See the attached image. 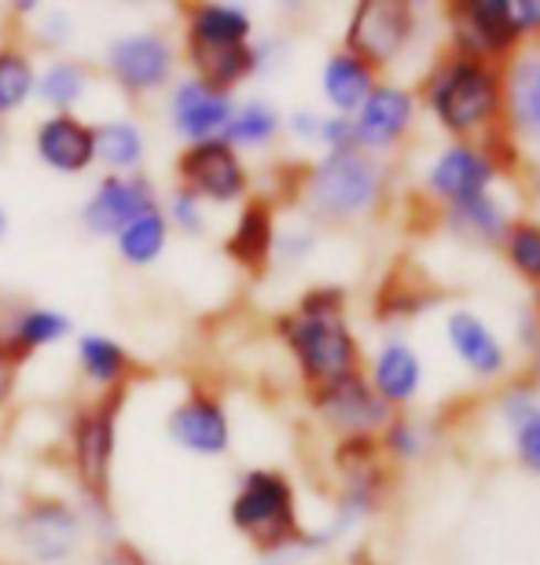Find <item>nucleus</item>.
<instances>
[{
    "label": "nucleus",
    "instance_id": "f257e3e1",
    "mask_svg": "<svg viewBox=\"0 0 540 565\" xmlns=\"http://www.w3.org/2000/svg\"><path fill=\"white\" fill-rule=\"evenodd\" d=\"M423 104L453 140H481L504 126V66L445 52L423 82Z\"/></svg>",
    "mask_w": 540,
    "mask_h": 565
},
{
    "label": "nucleus",
    "instance_id": "f03ea898",
    "mask_svg": "<svg viewBox=\"0 0 540 565\" xmlns=\"http://www.w3.org/2000/svg\"><path fill=\"white\" fill-rule=\"evenodd\" d=\"M229 522L265 558H295L328 547L320 533L301 529L298 492L276 467H254L243 473L229 500Z\"/></svg>",
    "mask_w": 540,
    "mask_h": 565
},
{
    "label": "nucleus",
    "instance_id": "7ed1b4c3",
    "mask_svg": "<svg viewBox=\"0 0 540 565\" xmlns=\"http://www.w3.org/2000/svg\"><path fill=\"white\" fill-rule=\"evenodd\" d=\"M387 180V162L375 154H364L357 147L324 151L317 162L301 169L295 206L306 213L309 224L342 228L379 210Z\"/></svg>",
    "mask_w": 540,
    "mask_h": 565
},
{
    "label": "nucleus",
    "instance_id": "20e7f679",
    "mask_svg": "<svg viewBox=\"0 0 540 565\" xmlns=\"http://www.w3.org/2000/svg\"><path fill=\"white\" fill-rule=\"evenodd\" d=\"M129 390L93 393L74 408L66 426L71 445V470L82 489L85 507L99 522L110 525L115 518V459H118V423L126 412Z\"/></svg>",
    "mask_w": 540,
    "mask_h": 565
},
{
    "label": "nucleus",
    "instance_id": "39448f33",
    "mask_svg": "<svg viewBox=\"0 0 540 565\" xmlns=\"http://www.w3.org/2000/svg\"><path fill=\"white\" fill-rule=\"evenodd\" d=\"M276 338L287 345L306 390H320L360 371V342L346 312H279Z\"/></svg>",
    "mask_w": 540,
    "mask_h": 565
},
{
    "label": "nucleus",
    "instance_id": "423d86ee",
    "mask_svg": "<svg viewBox=\"0 0 540 565\" xmlns=\"http://www.w3.org/2000/svg\"><path fill=\"white\" fill-rule=\"evenodd\" d=\"M180 52L162 30L115 33L104 49V74L126 99H148L170 93L177 82Z\"/></svg>",
    "mask_w": 540,
    "mask_h": 565
},
{
    "label": "nucleus",
    "instance_id": "0eeeda50",
    "mask_svg": "<svg viewBox=\"0 0 540 565\" xmlns=\"http://www.w3.org/2000/svg\"><path fill=\"white\" fill-rule=\"evenodd\" d=\"M448 52L508 66L526 49L511 0H456L448 4Z\"/></svg>",
    "mask_w": 540,
    "mask_h": 565
},
{
    "label": "nucleus",
    "instance_id": "6e6552de",
    "mask_svg": "<svg viewBox=\"0 0 540 565\" xmlns=\"http://www.w3.org/2000/svg\"><path fill=\"white\" fill-rule=\"evenodd\" d=\"M177 188L191 191L207 206H243L251 199V166L224 140L184 143L173 162Z\"/></svg>",
    "mask_w": 540,
    "mask_h": 565
},
{
    "label": "nucleus",
    "instance_id": "1a4fd4ad",
    "mask_svg": "<svg viewBox=\"0 0 540 565\" xmlns=\"http://www.w3.org/2000/svg\"><path fill=\"white\" fill-rule=\"evenodd\" d=\"M415 26H420V19H415V4L409 0H360L346 19L342 49L364 60L375 74L390 71L409 52Z\"/></svg>",
    "mask_w": 540,
    "mask_h": 565
},
{
    "label": "nucleus",
    "instance_id": "9d476101",
    "mask_svg": "<svg viewBox=\"0 0 540 565\" xmlns=\"http://www.w3.org/2000/svg\"><path fill=\"white\" fill-rule=\"evenodd\" d=\"M15 540L38 565H66L85 544V514L55 492H38L19 507Z\"/></svg>",
    "mask_w": 540,
    "mask_h": 565
},
{
    "label": "nucleus",
    "instance_id": "9b49d317",
    "mask_svg": "<svg viewBox=\"0 0 540 565\" xmlns=\"http://www.w3.org/2000/svg\"><path fill=\"white\" fill-rule=\"evenodd\" d=\"M500 180V166L478 140H453L437 151V158L426 166L423 188L442 210L464 206V202L489 195Z\"/></svg>",
    "mask_w": 540,
    "mask_h": 565
},
{
    "label": "nucleus",
    "instance_id": "f8f14e48",
    "mask_svg": "<svg viewBox=\"0 0 540 565\" xmlns=\"http://www.w3.org/2000/svg\"><path fill=\"white\" fill-rule=\"evenodd\" d=\"M254 44V15L232 0H199L184 4V38H180V55L195 66L218 60L224 52Z\"/></svg>",
    "mask_w": 540,
    "mask_h": 565
},
{
    "label": "nucleus",
    "instance_id": "ddd939ff",
    "mask_svg": "<svg viewBox=\"0 0 540 565\" xmlns=\"http://www.w3.org/2000/svg\"><path fill=\"white\" fill-rule=\"evenodd\" d=\"M166 437L195 459H224L232 451V419L207 386H191L166 415Z\"/></svg>",
    "mask_w": 540,
    "mask_h": 565
},
{
    "label": "nucleus",
    "instance_id": "4468645a",
    "mask_svg": "<svg viewBox=\"0 0 540 565\" xmlns=\"http://www.w3.org/2000/svg\"><path fill=\"white\" fill-rule=\"evenodd\" d=\"M313 412L320 415L324 426H331L339 437H379V429L390 423V408L375 397L364 367L353 371L339 382L309 393Z\"/></svg>",
    "mask_w": 540,
    "mask_h": 565
},
{
    "label": "nucleus",
    "instance_id": "2eb2a0df",
    "mask_svg": "<svg viewBox=\"0 0 540 565\" xmlns=\"http://www.w3.org/2000/svg\"><path fill=\"white\" fill-rule=\"evenodd\" d=\"M162 202L159 188L148 173H133V177H99L96 188L88 191L85 206H82V224L88 235L96 239H115V235L140 217V213L155 210Z\"/></svg>",
    "mask_w": 540,
    "mask_h": 565
},
{
    "label": "nucleus",
    "instance_id": "dca6fc26",
    "mask_svg": "<svg viewBox=\"0 0 540 565\" xmlns=\"http://www.w3.org/2000/svg\"><path fill=\"white\" fill-rule=\"evenodd\" d=\"M232 110H235V96L207 85L195 74L177 77L170 85V96H166V121H170V129L184 143L221 140Z\"/></svg>",
    "mask_w": 540,
    "mask_h": 565
},
{
    "label": "nucleus",
    "instance_id": "f3484780",
    "mask_svg": "<svg viewBox=\"0 0 540 565\" xmlns=\"http://www.w3.org/2000/svg\"><path fill=\"white\" fill-rule=\"evenodd\" d=\"M353 121V147L364 154L382 158L393 151L415 126V93L404 85L379 82L364 99V107L350 118Z\"/></svg>",
    "mask_w": 540,
    "mask_h": 565
},
{
    "label": "nucleus",
    "instance_id": "a211bd4d",
    "mask_svg": "<svg viewBox=\"0 0 540 565\" xmlns=\"http://www.w3.org/2000/svg\"><path fill=\"white\" fill-rule=\"evenodd\" d=\"M276 199L273 195H251L235 213L229 235H224L221 250L224 257L246 276H265L273 268V250H276Z\"/></svg>",
    "mask_w": 540,
    "mask_h": 565
},
{
    "label": "nucleus",
    "instance_id": "6ab92c4d",
    "mask_svg": "<svg viewBox=\"0 0 540 565\" xmlns=\"http://www.w3.org/2000/svg\"><path fill=\"white\" fill-rule=\"evenodd\" d=\"M33 154L60 177H82L96 166L93 121L77 115H44L33 129Z\"/></svg>",
    "mask_w": 540,
    "mask_h": 565
},
{
    "label": "nucleus",
    "instance_id": "aec40b11",
    "mask_svg": "<svg viewBox=\"0 0 540 565\" xmlns=\"http://www.w3.org/2000/svg\"><path fill=\"white\" fill-rule=\"evenodd\" d=\"M445 342L467 375H475L481 382L508 375L511 367L508 345L500 342V334L475 309H453L445 316Z\"/></svg>",
    "mask_w": 540,
    "mask_h": 565
},
{
    "label": "nucleus",
    "instance_id": "412c9836",
    "mask_svg": "<svg viewBox=\"0 0 540 565\" xmlns=\"http://www.w3.org/2000/svg\"><path fill=\"white\" fill-rule=\"evenodd\" d=\"M368 382L387 408H409L423 390V356L401 334H387L368 364Z\"/></svg>",
    "mask_w": 540,
    "mask_h": 565
},
{
    "label": "nucleus",
    "instance_id": "4be33fe9",
    "mask_svg": "<svg viewBox=\"0 0 540 565\" xmlns=\"http://www.w3.org/2000/svg\"><path fill=\"white\" fill-rule=\"evenodd\" d=\"M77 375L93 393H110V390H133V382L148 375V367L129 353L118 338L104 331H85L74 345Z\"/></svg>",
    "mask_w": 540,
    "mask_h": 565
},
{
    "label": "nucleus",
    "instance_id": "5701e85b",
    "mask_svg": "<svg viewBox=\"0 0 540 565\" xmlns=\"http://www.w3.org/2000/svg\"><path fill=\"white\" fill-rule=\"evenodd\" d=\"M504 129L540 143V49H522L504 66Z\"/></svg>",
    "mask_w": 540,
    "mask_h": 565
},
{
    "label": "nucleus",
    "instance_id": "b1692460",
    "mask_svg": "<svg viewBox=\"0 0 540 565\" xmlns=\"http://www.w3.org/2000/svg\"><path fill=\"white\" fill-rule=\"evenodd\" d=\"M497 412L511 434V451L519 467L540 478V386L537 382H511L500 393Z\"/></svg>",
    "mask_w": 540,
    "mask_h": 565
},
{
    "label": "nucleus",
    "instance_id": "393cba45",
    "mask_svg": "<svg viewBox=\"0 0 540 565\" xmlns=\"http://www.w3.org/2000/svg\"><path fill=\"white\" fill-rule=\"evenodd\" d=\"M375 85H379V74L346 49H335L320 66V96H324V104L331 107V115L353 118L357 110L364 107V99L371 96Z\"/></svg>",
    "mask_w": 540,
    "mask_h": 565
},
{
    "label": "nucleus",
    "instance_id": "a878e982",
    "mask_svg": "<svg viewBox=\"0 0 540 565\" xmlns=\"http://www.w3.org/2000/svg\"><path fill=\"white\" fill-rule=\"evenodd\" d=\"M442 224H445V232L459 243L500 246L504 235H508V228L515 224V213L497 191H489V195L470 199V202H464V206L442 210Z\"/></svg>",
    "mask_w": 540,
    "mask_h": 565
},
{
    "label": "nucleus",
    "instance_id": "bb28decb",
    "mask_svg": "<svg viewBox=\"0 0 540 565\" xmlns=\"http://www.w3.org/2000/svg\"><path fill=\"white\" fill-rule=\"evenodd\" d=\"M96 137V166L107 177H133L144 173V158H148V132L133 118H107L93 126Z\"/></svg>",
    "mask_w": 540,
    "mask_h": 565
},
{
    "label": "nucleus",
    "instance_id": "cd10ccee",
    "mask_svg": "<svg viewBox=\"0 0 540 565\" xmlns=\"http://www.w3.org/2000/svg\"><path fill=\"white\" fill-rule=\"evenodd\" d=\"M279 132H284V115L276 110V104H268L262 96H251L243 104H235L221 140L243 154V151H265V147H273L279 140Z\"/></svg>",
    "mask_w": 540,
    "mask_h": 565
},
{
    "label": "nucleus",
    "instance_id": "c85d7f7f",
    "mask_svg": "<svg viewBox=\"0 0 540 565\" xmlns=\"http://www.w3.org/2000/svg\"><path fill=\"white\" fill-rule=\"evenodd\" d=\"M170 239H173L170 221H166L162 206H155L148 213H140L137 221L126 224V228L115 235V254L129 268H151L162 262L166 250H170Z\"/></svg>",
    "mask_w": 540,
    "mask_h": 565
},
{
    "label": "nucleus",
    "instance_id": "c756f323",
    "mask_svg": "<svg viewBox=\"0 0 540 565\" xmlns=\"http://www.w3.org/2000/svg\"><path fill=\"white\" fill-rule=\"evenodd\" d=\"M93 82V71L82 60H66L55 55L52 63H44V71H38V96L49 115H74V107L82 104Z\"/></svg>",
    "mask_w": 540,
    "mask_h": 565
},
{
    "label": "nucleus",
    "instance_id": "7c9ffc66",
    "mask_svg": "<svg viewBox=\"0 0 540 565\" xmlns=\"http://www.w3.org/2000/svg\"><path fill=\"white\" fill-rule=\"evenodd\" d=\"M38 93V63L27 44L4 41L0 44V121L19 115Z\"/></svg>",
    "mask_w": 540,
    "mask_h": 565
},
{
    "label": "nucleus",
    "instance_id": "2f4dec72",
    "mask_svg": "<svg viewBox=\"0 0 540 565\" xmlns=\"http://www.w3.org/2000/svg\"><path fill=\"white\" fill-rule=\"evenodd\" d=\"M379 451L393 462H420L423 456H431V426L415 415H390V423L379 429Z\"/></svg>",
    "mask_w": 540,
    "mask_h": 565
},
{
    "label": "nucleus",
    "instance_id": "473e14b6",
    "mask_svg": "<svg viewBox=\"0 0 540 565\" xmlns=\"http://www.w3.org/2000/svg\"><path fill=\"white\" fill-rule=\"evenodd\" d=\"M500 254L515 276L530 282L533 290L540 287V221L515 217V224L500 243Z\"/></svg>",
    "mask_w": 540,
    "mask_h": 565
},
{
    "label": "nucleus",
    "instance_id": "72a5a7b5",
    "mask_svg": "<svg viewBox=\"0 0 540 565\" xmlns=\"http://www.w3.org/2000/svg\"><path fill=\"white\" fill-rule=\"evenodd\" d=\"M162 213H166V221H170V228L180 232V235H188V239H202L210 228V217H207V202H199L191 191L184 188H170L162 195Z\"/></svg>",
    "mask_w": 540,
    "mask_h": 565
},
{
    "label": "nucleus",
    "instance_id": "f704fd0d",
    "mask_svg": "<svg viewBox=\"0 0 540 565\" xmlns=\"http://www.w3.org/2000/svg\"><path fill=\"white\" fill-rule=\"evenodd\" d=\"M317 254V228L313 224H287V228L276 232V250H273V265H306L309 257Z\"/></svg>",
    "mask_w": 540,
    "mask_h": 565
},
{
    "label": "nucleus",
    "instance_id": "c9c22d12",
    "mask_svg": "<svg viewBox=\"0 0 540 565\" xmlns=\"http://www.w3.org/2000/svg\"><path fill=\"white\" fill-rule=\"evenodd\" d=\"M320 121H324L320 110L298 107L284 118V132H290L298 143H320Z\"/></svg>",
    "mask_w": 540,
    "mask_h": 565
},
{
    "label": "nucleus",
    "instance_id": "e433bc0d",
    "mask_svg": "<svg viewBox=\"0 0 540 565\" xmlns=\"http://www.w3.org/2000/svg\"><path fill=\"white\" fill-rule=\"evenodd\" d=\"M71 30H74L71 11H66V8H52L49 15L41 19V26H38V33H41L38 44H44V49H60V44L71 41Z\"/></svg>",
    "mask_w": 540,
    "mask_h": 565
},
{
    "label": "nucleus",
    "instance_id": "4c0bfd02",
    "mask_svg": "<svg viewBox=\"0 0 540 565\" xmlns=\"http://www.w3.org/2000/svg\"><path fill=\"white\" fill-rule=\"evenodd\" d=\"M320 147L324 151H346V147H353V121L342 115H324Z\"/></svg>",
    "mask_w": 540,
    "mask_h": 565
},
{
    "label": "nucleus",
    "instance_id": "58836bf2",
    "mask_svg": "<svg viewBox=\"0 0 540 565\" xmlns=\"http://www.w3.org/2000/svg\"><path fill=\"white\" fill-rule=\"evenodd\" d=\"M96 565H148V558H144V551L137 544H129V540H121V536H110L107 547L99 551Z\"/></svg>",
    "mask_w": 540,
    "mask_h": 565
},
{
    "label": "nucleus",
    "instance_id": "ea45409f",
    "mask_svg": "<svg viewBox=\"0 0 540 565\" xmlns=\"http://www.w3.org/2000/svg\"><path fill=\"white\" fill-rule=\"evenodd\" d=\"M15 390H19V364H11L8 356H0V412L15 401Z\"/></svg>",
    "mask_w": 540,
    "mask_h": 565
},
{
    "label": "nucleus",
    "instance_id": "a19ab883",
    "mask_svg": "<svg viewBox=\"0 0 540 565\" xmlns=\"http://www.w3.org/2000/svg\"><path fill=\"white\" fill-rule=\"evenodd\" d=\"M530 316H533V327H537V349H533V360L540 364V287L533 290V301H530Z\"/></svg>",
    "mask_w": 540,
    "mask_h": 565
},
{
    "label": "nucleus",
    "instance_id": "79ce46f5",
    "mask_svg": "<svg viewBox=\"0 0 540 565\" xmlns=\"http://www.w3.org/2000/svg\"><path fill=\"white\" fill-rule=\"evenodd\" d=\"M530 195H533V199L540 202V162H537V166L530 169Z\"/></svg>",
    "mask_w": 540,
    "mask_h": 565
},
{
    "label": "nucleus",
    "instance_id": "37998d69",
    "mask_svg": "<svg viewBox=\"0 0 540 565\" xmlns=\"http://www.w3.org/2000/svg\"><path fill=\"white\" fill-rule=\"evenodd\" d=\"M8 206H4V202H0V243H4V235H8Z\"/></svg>",
    "mask_w": 540,
    "mask_h": 565
},
{
    "label": "nucleus",
    "instance_id": "c03bdc74",
    "mask_svg": "<svg viewBox=\"0 0 540 565\" xmlns=\"http://www.w3.org/2000/svg\"><path fill=\"white\" fill-rule=\"evenodd\" d=\"M4 151H8V132H4V126H0V158H4Z\"/></svg>",
    "mask_w": 540,
    "mask_h": 565
},
{
    "label": "nucleus",
    "instance_id": "a18cd8bd",
    "mask_svg": "<svg viewBox=\"0 0 540 565\" xmlns=\"http://www.w3.org/2000/svg\"><path fill=\"white\" fill-rule=\"evenodd\" d=\"M0 503H4V478H0Z\"/></svg>",
    "mask_w": 540,
    "mask_h": 565
},
{
    "label": "nucleus",
    "instance_id": "49530a36",
    "mask_svg": "<svg viewBox=\"0 0 540 565\" xmlns=\"http://www.w3.org/2000/svg\"><path fill=\"white\" fill-rule=\"evenodd\" d=\"M357 565H375V562H357Z\"/></svg>",
    "mask_w": 540,
    "mask_h": 565
}]
</instances>
